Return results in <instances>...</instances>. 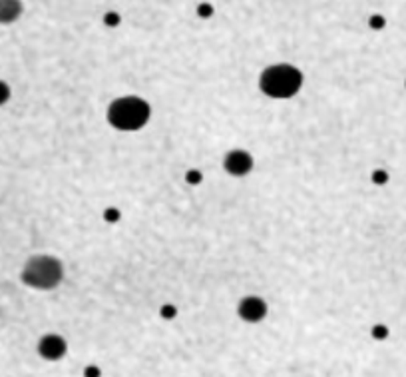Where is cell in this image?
<instances>
[{
	"mask_svg": "<svg viewBox=\"0 0 406 377\" xmlns=\"http://www.w3.org/2000/svg\"><path fill=\"white\" fill-rule=\"evenodd\" d=\"M108 122L120 132H138L152 118V106L140 96H120L108 106Z\"/></svg>",
	"mask_w": 406,
	"mask_h": 377,
	"instance_id": "obj_1",
	"label": "cell"
},
{
	"mask_svg": "<svg viewBox=\"0 0 406 377\" xmlns=\"http://www.w3.org/2000/svg\"><path fill=\"white\" fill-rule=\"evenodd\" d=\"M303 72L293 64H273L267 66L259 76V88L265 96L275 100L293 98L303 86Z\"/></svg>",
	"mask_w": 406,
	"mask_h": 377,
	"instance_id": "obj_2",
	"label": "cell"
},
{
	"mask_svg": "<svg viewBox=\"0 0 406 377\" xmlns=\"http://www.w3.org/2000/svg\"><path fill=\"white\" fill-rule=\"evenodd\" d=\"M23 282L34 289H54L64 279V266L54 255H32L23 267Z\"/></svg>",
	"mask_w": 406,
	"mask_h": 377,
	"instance_id": "obj_3",
	"label": "cell"
},
{
	"mask_svg": "<svg viewBox=\"0 0 406 377\" xmlns=\"http://www.w3.org/2000/svg\"><path fill=\"white\" fill-rule=\"evenodd\" d=\"M255 166V160L247 150H231L223 158V170L233 178L247 176Z\"/></svg>",
	"mask_w": 406,
	"mask_h": 377,
	"instance_id": "obj_4",
	"label": "cell"
},
{
	"mask_svg": "<svg viewBox=\"0 0 406 377\" xmlns=\"http://www.w3.org/2000/svg\"><path fill=\"white\" fill-rule=\"evenodd\" d=\"M237 313H239V318H241L243 322L259 323L263 322V318L267 315V303L259 296H247V298H243L239 301Z\"/></svg>",
	"mask_w": 406,
	"mask_h": 377,
	"instance_id": "obj_5",
	"label": "cell"
},
{
	"mask_svg": "<svg viewBox=\"0 0 406 377\" xmlns=\"http://www.w3.org/2000/svg\"><path fill=\"white\" fill-rule=\"evenodd\" d=\"M66 340L56 335V333H48L40 342H38V354L42 355L48 361H58L66 355Z\"/></svg>",
	"mask_w": 406,
	"mask_h": 377,
	"instance_id": "obj_6",
	"label": "cell"
},
{
	"mask_svg": "<svg viewBox=\"0 0 406 377\" xmlns=\"http://www.w3.org/2000/svg\"><path fill=\"white\" fill-rule=\"evenodd\" d=\"M23 14L20 0H0V24H11Z\"/></svg>",
	"mask_w": 406,
	"mask_h": 377,
	"instance_id": "obj_7",
	"label": "cell"
},
{
	"mask_svg": "<svg viewBox=\"0 0 406 377\" xmlns=\"http://www.w3.org/2000/svg\"><path fill=\"white\" fill-rule=\"evenodd\" d=\"M384 24H386V21H384V16H381V14H373V16L369 18V26L374 28V30H381V28H384Z\"/></svg>",
	"mask_w": 406,
	"mask_h": 377,
	"instance_id": "obj_8",
	"label": "cell"
},
{
	"mask_svg": "<svg viewBox=\"0 0 406 377\" xmlns=\"http://www.w3.org/2000/svg\"><path fill=\"white\" fill-rule=\"evenodd\" d=\"M198 14L201 18H211V16H213V6L208 4V2H201L198 6Z\"/></svg>",
	"mask_w": 406,
	"mask_h": 377,
	"instance_id": "obj_9",
	"label": "cell"
},
{
	"mask_svg": "<svg viewBox=\"0 0 406 377\" xmlns=\"http://www.w3.org/2000/svg\"><path fill=\"white\" fill-rule=\"evenodd\" d=\"M8 98H11V88H8V84H6V82H2V80H0V106H2V104H6Z\"/></svg>",
	"mask_w": 406,
	"mask_h": 377,
	"instance_id": "obj_10",
	"label": "cell"
},
{
	"mask_svg": "<svg viewBox=\"0 0 406 377\" xmlns=\"http://www.w3.org/2000/svg\"><path fill=\"white\" fill-rule=\"evenodd\" d=\"M201 172L199 170H189L186 174V182L187 184H201Z\"/></svg>",
	"mask_w": 406,
	"mask_h": 377,
	"instance_id": "obj_11",
	"label": "cell"
},
{
	"mask_svg": "<svg viewBox=\"0 0 406 377\" xmlns=\"http://www.w3.org/2000/svg\"><path fill=\"white\" fill-rule=\"evenodd\" d=\"M104 23L108 24V26H118L121 23L120 14L118 12H106V16H104Z\"/></svg>",
	"mask_w": 406,
	"mask_h": 377,
	"instance_id": "obj_12",
	"label": "cell"
},
{
	"mask_svg": "<svg viewBox=\"0 0 406 377\" xmlns=\"http://www.w3.org/2000/svg\"><path fill=\"white\" fill-rule=\"evenodd\" d=\"M373 182L374 184H386V182H388V174H386L384 170H374Z\"/></svg>",
	"mask_w": 406,
	"mask_h": 377,
	"instance_id": "obj_13",
	"label": "cell"
},
{
	"mask_svg": "<svg viewBox=\"0 0 406 377\" xmlns=\"http://www.w3.org/2000/svg\"><path fill=\"white\" fill-rule=\"evenodd\" d=\"M373 335H374V340H384V337L388 335V330L383 327V325H376V327L373 330Z\"/></svg>",
	"mask_w": 406,
	"mask_h": 377,
	"instance_id": "obj_14",
	"label": "cell"
},
{
	"mask_svg": "<svg viewBox=\"0 0 406 377\" xmlns=\"http://www.w3.org/2000/svg\"><path fill=\"white\" fill-rule=\"evenodd\" d=\"M118 218H120V211L116 210V208H110V210L106 211V220L108 222H116Z\"/></svg>",
	"mask_w": 406,
	"mask_h": 377,
	"instance_id": "obj_15",
	"label": "cell"
},
{
	"mask_svg": "<svg viewBox=\"0 0 406 377\" xmlns=\"http://www.w3.org/2000/svg\"><path fill=\"white\" fill-rule=\"evenodd\" d=\"M86 377H100V369L96 366L86 367Z\"/></svg>",
	"mask_w": 406,
	"mask_h": 377,
	"instance_id": "obj_16",
	"label": "cell"
},
{
	"mask_svg": "<svg viewBox=\"0 0 406 377\" xmlns=\"http://www.w3.org/2000/svg\"><path fill=\"white\" fill-rule=\"evenodd\" d=\"M162 315H164V318H174V315H176V310H174L172 306H165L164 310H162Z\"/></svg>",
	"mask_w": 406,
	"mask_h": 377,
	"instance_id": "obj_17",
	"label": "cell"
}]
</instances>
